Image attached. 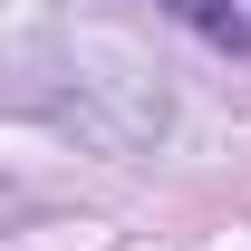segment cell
Listing matches in <instances>:
<instances>
[{"label":"cell","mask_w":251,"mask_h":251,"mask_svg":"<svg viewBox=\"0 0 251 251\" xmlns=\"http://www.w3.org/2000/svg\"><path fill=\"white\" fill-rule=\"evenodd\" d=\"M193 10V29L222 39V49H251V0H184Z\"/></svg>","instance_id":"6da1fadb"}]
</instances>
